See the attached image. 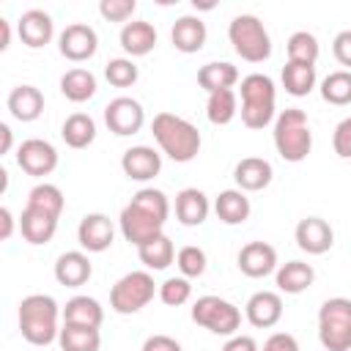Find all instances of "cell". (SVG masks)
I'll return each instance as SVG.
<instances>
[{"mask_svg": "<svg viewBox=\"0 0 351 351\" xmlns=\"http://www.w3.org/2000/svg\"><path fill=\"white\" fill-rule=\"evenodd\" d=\"M167 217H170V200H167V195L162 189L143 186L123 206V211L118 217V225H121L123 239L129 244L140 247V244L151 241L154 236L165 233Z\"/></svg>", "mask_w": 351, "mask_h": 351, "instance_id": "cell-1", "label": "cell"}, {"mask_svg": "<svg viewBox=\"0 0 351 351\" xmlns=\"http://www.w3.org/2000/svg\"><path fill=\"white\" fill-rule=\"evenodd\" d=\"M151 134L156 140V145L162 148V154L178 165L192 162L200 154V132L195 123H189L186 118L176 115V112H159L151 121Z\"/></svg>", "mask_w": 351, "mask_h": 351, "instance_id": "cell-2", "label": "cell"}, {"mask_svg": "<svg viewBox=\"0 0 351 351\" xmlns=\"http://www.w3.org/2000/svg\"><path fill=\"white\" fill-rule=\"evenodd\" d=\"M63 318V310L58 307V302L47 293H30L19 302L16 310V321H19V332L30 346H49L58 340L60 326L58 321Z\"/></svg>", "mask_w": 351, "mask_h": 351, "instance_id": "cell-3", "label": "cell"}, {"mask_svg": "<svg viewBox=\"0 0 351 351\" xmlns=\"http://www.w3.org/2000/svg\"><path fill=\"white\" fill-rule=\"evenodd\" d=\"M241 96V123L247 129H266L277 118V88L269 74H247L239 85Z\"/></svg>", "mask_w": 351, "mask_h": 351, "instance_id": "cell-4", "label": "cell"}, {"mask_svg": "<svg viewBox=\"0 0 351 351\" xmlns=\"http://www.w3.org/2000/svg\"><path fill=\"white\" fill-rule=\"evenodd\" d=\"M274 148L280 154V159L296 165L304 162L313 151V132L307 123V112L299 107H288L282 112H277L274 118Z\"/></svg>", "mask_w": 351, "mask_h": 351, "instance_id": "cell-5", "label": "cell"}, {"mask_svg": "<svg viewBox=\"0 0 351 351\" xmlns=\"http://www.w3.org/2000/svg\"><path fill=\"white\" fill-rule=\"evenodd\" d=\"M228 38L236 55L247 63H263L271 58V38L255 14H239L228 25Z\"/></svg>", "mask_w": 351, "mask_h": 351, "instance_id": "cell-6", "label": "cell"}, {"mask_svg": "<svg viewBox=\"0 0 351 351\" xmlns=\"http://www.w3.org/2000/svg\"><path fill=\"white\" fill-rule=\"evenodd\" d=\"M318 340L326 351H351V299L332 296L321 304Z\"/></svg>", "mask_w": 351, "mask_h": 351, "instance_id": "cell-7", "label": "cell"}, {"mask_svg": "<svg viewBox=\"0 0 351 351\" xmlns=\"http://www.w3.org/2000/svg\"><path fill=\"white\" fill-rule=\"evenodd\" d=\"M192 321L203 329H208L211 335H222V337H233L241 326V310L214 293L197 296L192 304Z\"/></svg>", "mask_w": 351, "mask_h": 351, "instance_id": "cell-8", "label": "cell"}, {"mask_svg": "<svg viewBox=\"0 0 351 351\" xmlns=\"http://www.w3.org/2000/svg\"><path fill=\"white\" fill-rule=\"evenodd\" d=\"M156 293V282L151 271H129L110 288V307L118 315L140 313Z\"/></svg>", "mask_w": 351, "mask_h": 351, "instance_id": "cell-9", "label": "cell"}, {"mask_svg": "<svg viewBox=\"0 0 351 351\" xmlns=\"http://www.w3.org/2000/svg\"><path fill=\"white\" fill-rule=\"evenodd\" d=\"M104 123L112 134L118 137H132L143 129L145 123V110L137 99L132 96H115L112 101H107L104 107Z\"/></svg>", "mask_w": 351, "mask_h": 351, "instance_id": "cell-10", "label": "cell"}, {"mask_svg": "<svg viewBox=\"0 0 351 351\" xmlns=\"http://www.w3.org/2000/svg\"><path fill=\"white\" fill-rule=\"evenodd\" d=\"M58 49L66 60L71 63H82V60H90L99 49V36L90 25L85 22H74V25H66L58 36Z\"/></svg>", "mask_w": 351, "mask_h": 351, "instance_id": "cell-11", "label": "cell"}, {"mask_svg": "<svg viewBox=\"0 0 351 351\" xmlns=\"http://www.w3.org/2000/svg\"><path fill=\"white\" fill-rule=\"evenodd\" d=\"M16 165L33 176V178H44L49 176L55 167H58V151L52 143L41 140V137H30V140H22L19 148H16Z\"/></svg>", "mask_w": 351, "mask_h": 351, "instance_id": "cell-12", "label": "cell"}, {"mask_svg": "<svg viewBox=\"0 0 351 351\" xmlns=\"http://www.w3.org/2000/svg\"><path fill=\"white\" fill-rule=\"evenodd\" d=\"M293 239H296V247L302 252H307V255H324L335 244V230L321 217H304V219H299V225L293 230Z\"/></svg>", "mask_w": 351, "mask_h": 351, "instance_id": "cell-13", "label": "cell"}, {"mask_svg": "<svg viewBox=\"0 0 351 351\" xmlns=\"http://www.w3.org/2000/svg\"><path fill=\"white\" fill-rule=\"evenodd\" d=\"M112 239H115V228L110 222L107 214H85L77 225V241L85 252H104L112 247Z\"/></svg>", "mask_w": 351, "mask_h": 351, "instance_id": "cell-14", "label": "cell"}, {"mask_svg": "<svg viewBox=\"0 0 351 351\" xmlns=\"http://www.w3.org/2000/svg\"><path fill=\"white\" fill-rule=\"evenodd\" d=\"M121 170L132 181H151L162 170V154L151 145H132L121 156Z\"/></svg>", "mask_w": 351, "mask_h": 351, "instance_id": "cell-15", "label": "cell"}, {"mask_svg": "<svg viewBox=\"0 0 351 351\" xmlns=\"http://www.w3.org/2000/svg\"><path fill=\"white\" fill-rule=\"evenodd\" d=\"M239 271L252 277V280H261L271 271H277V250L266 241H250L239 250Z\"/></svg>", "mask_w": 351, "mask_h": 351, "instance_id": "cell-16", "label": "cell"}, {"mask_svg": "<svg viewBox=\"0 0 351 351\" xmlns=\"http://www.w3.org/2000/svg\"><path fill=\"white\" fill-rule=\"evenodd\" d=\"M244 315L255 329H269L282 318V296L277 291H255L244 304Z\"/></svg>", "mask_w": 351, "mask_h": 351, "instance_id": "cell-17", "label": "cell"}, {"mask_svg": "<svg viewBox=\"0 0 351 351\" xmlns=\"http://www.w3.org/2000/svg\"><path fill=\"white\" fill-rule=\"evenodd\" d=\"M16 33H19V38H22L25 47L41 49V47H47V44L52 41V36H55V22H52V16H49L47 11L30 8V11H25V14L19 16Z\"/></svg>", "mask_w": 351, "mask_h": 351, "instance_id": "cell-18", "label": "cell"}, {"mask_svg": "<svg viewBox=\"0 0 351 351\" xmlns=\"http://www.w3.org/2000/svg\"><path fill=\"white\" fill-rule=\"evenodd\" d=\"M206 38H208L206 22H203L200 16H192V14L178 16V19L173 22V27H170V41H173V47H176L178 52H184V55L200 52L203 44H206Z\"/></svg>", "mask_w": 351, "mask_h": 351, "instance_id": "cell-19", "label": "cell"}, {"mask_svg": "<svg viewBox=\"0 0 351 351\" xmlns=\"http://www.w3.org/2000/svg\"><path fill=\"white\" fill-rule=\"evenodd\" d=\"M271 178H274L271 162L263 156H244L233 167V181H236V189L241 192H261L271 184Z\"/></svg>", "mask_w": 351, "mask_h": 351, "instance_id": "cell-20", "label": "cell"}, {"mask_svg": "<svg viewBox=\"0 0 351 351\" xmlns=\"http://www.w3.org/2000/svg\"><path fill=\"white\" fill-rule=\"evenodd\" d=\"M208 211H211V203L206 197L203 189L197 186H186L176 195V219L184 225V228H197L208 219Z\"/></svg>", "mask_w": 351, "mask_h": 351, "instance_id": "cell-21", "label": "cell"}, {"mask_svg": "<svg viewBox=\"0 0 351 351\" xmlns=\"http://www.w3.org/2000/svg\"><path fill=\"white\" fill-rule=\"evenodd\" d=\"M93 274V266H90V258L82 252V250H69L63 255H58L55 261V280L66 288H80L90 280Z\"/></svg>", "mask_w": 351, "mask_h": 351, "instance_id": "cell-22", "label": "cell"}, {"mask_svg": "<svg viewBox=\"0 0 351 351\" xmlns=\"http://www.w3.org/2000/svg\"><path fill=\"white\" fill-rule=\"evenodd\" d=\"M118 41H121V49L129 58H143L156 47V27L145 19H132L121 27Z\"/></svg>", "mask_w": 351, "mask_h": 351, "instance_id": "cell-23", "label": "cell"}, {"mask_svg": "<svg viewBox=\"0 0 351 351\" xmlns=\"http://www.w3.org/2000/svg\"><path fill=\"white\" fill-rule=\"evenodd\" d=\"M5 107H8L11 118H16L22 123H30L44 112V93L36 85H16V88H11V93L5 99Z\"/></svg>", "mask_w": 351, "mask_h": 351, "instance_id": "cell-24", "label": "cell"}, {"mask_svg": "<svg viewBox=\"0 0 351 351\" xmlns=\"http://www.w3.org/2000/svg\"><path fill=\"white\" fill-rule=\"evenodd\" d=\"M19 230H22V239L27 244H36V247L47 244V241H52V236L58 230V217L25 206L22 214H19Z\"/></svg>", "mask_w": 351, "mask_h": 351, "instance_id": "cell-25", "label": "cell"}, {"mask_svg": "<svg viewBox=\"0 0 351 351\" xmlns=\"http://www.w3.org/2000/svg\"><path fill=\"white\" fill-rule=\"evenodd\" d=\"M214 211H217V219L225 225H244L250 219L252 206L241 189H222L214 197Z\"/></svg>", "mask_w": 351, "mask_h": 351, "instance_id": "cell-26", "label": "cell"}, {"mask_svg": "<svg viewBox=\"0 0 351 351\" xmlns=\"http://www.w3.org/2000/svg\"><path fill=\"white\" fill-rule=\"evenodd\" d=\"M315 280V269L304 261H288L282 266H277L274 271V282L282 293H304Z\"/></svg>", "mask_w": 351, "mask_h": 351, "instance_id": "cell-27", "label": "cell"}, {"mask_svg": "<svg viewBox=\"0 0 351 351\" xmlns=\"http://www.w3.org/2000/svg\"><path fill=\"white\" fill-rule=\"evenodd\" d=\"M101 321H104V307L93 296H71L63 307V324L99 329Z\"/></svg>", "mask_w": 351, "mask_h": 351, "instance_id": "cell-28", "label": "cell"}, {"mask_svg": "<svg viewBox=\"0 0 351 351\" xmlns=\"http://www.w3.org/2000/svg\"><path fill=\"white\" fill-rule=\"evenodd\" d=\"M236 82H239V69L233 63H228V60H211V63L200 66V71H197V85L206 93L230 90Z\"/></svg>", "mask_w": 351, "mask_h": 351, "instance_id": "cell-29", "label": "cell"}, {"mask_svg": "<svg viewBox=\"0 0 351 351\" xmlns=\"http://www.w3.org/2000/svg\"><path fill=\"white\" fill-rule=\"evenodd\" d=\"M96 74L90 71V69H69L63 77H60V93L69 99V101H74V104H82V101H88V99H93L96 96Z\"/></svg>", "mask_w": 351, "mask_h": 351, "instance_id": "cell-30", "label": "cell"}, {"mask_svg": "<svg viewBox=\"0 0 351 351\" xmlns=\"http://www.w3.org/2000/svg\"><path fill=\"white\" fill-rule=\"evenodd\" d=\"M60 137L69 148L82 151L96 140V121L88 112H71L60 126Z\"/></svg>", "mask_w": 351, "mask_h": 351, "instance_id": "cell-31", "label": "cell"}, {"mask_svg": "<svg viewBox=\"0 0 351 351\" xmlns=\"http://www.w3.org/2000/svg\"><path fill=\"white\" fill-rule=\"evenodd\" d=\"M137 258H140V263H143L145 269L162 271V269H167V266L176 261V247H173L170 236L159 233V236H154L151 241H145V244L137 247Z\"/></svg>", "mask_w": 351, "mask_h": 351, "instance_id": "cell-32", "label": "cell"}, {"mask_svg": "<svg viewBox=\"0 0 351 351\" xmlns=\"http://www.w3.org/2000/svg\"><path fill=\"white\" fill-rule=\"evenodd\" d=\"M280 80H282L285 93L302 99V96L313 93V88H315V66L313 63H293V60H288L282 66Z\"/></svg>", "mask_w": 351, "mask_h": 351, "instance_id": "cell-33", "label": "cell"}, {"mask_svg": "<svg viewBox=\"0 0 351 351\" xmlns=\"http://www.w3.org/2000/svg\"><path fill=\"white\" fill-rule=\"evenodd\" d=\"M58 346H60V351H99L101 335L93 326L63 324L60 326V335H58Z\"/></svg>", "mask_w": 351, "mask_h": 351, "instance_id": "cell-34", "label": "cell"}, {"mask_svg": "<svg viewBox=\"0 0 351 351\" xmlns=\"http://www.w3.org/2000/svg\"><path fill=\"white\" fill-rule=\"evenodd\" d=\"M318 90H321V99L326 104H335V107L351 104V71H346V69L329 71L321 80V88Z\"/></svg>", "mask_w": 351, "mask_h": 351, "instance_id": "cell-35", "label": "cell"}, {"mask_svg": "<svg viewBox=\"0 0 351 351\" xmlns=\"http://www.w3.org/2000/svg\"><path fill=\"white\" fill-rule=\"evenodd\" d=\"M239 112V99H236V90H214L208 93V101H206V118L214 123V126H225L236 118Z\"/></svg>", "mask_w": 351, "mask_h": 351, "instance_id": "cell-36", "label": "cell"}, {"mask_svg": "<svg viewBox=\"0 0 351 351\" xmlns=\"http://www.w3.org/2000/svg\"><path fill=\"white\" fill-rule=\"evenodd\" d=\"M25 206L38 208V211H47V214H52V217L60 219L63 206H66V197H63V192H60L55 184L41 181V184H36V186L27 192V203H25Z\"/></svg>", "mask_w": 351, "mask_h": 351, "instance_id": "cell-37", "label": "cell"}, {"mask_svg": "<svg viewBox=\"0 0 351 351\" xmlns=\"http://www.w3.org/2000/svg\"><path fill=\"white\" fill-rule=\"evenodd\" d=\"M285 49H288V60H293V63H313V66H315L318 52H321L318 38H315L313 33H307V30L291 33Z\"/></svg>", "mask_w": 351, "mask_h": 351, "instance_id": "cell-38", "label": "cell"}, {"mask_svg": "<svg viewBox=\"0 0 351 351\" xmlns=\"http://www.w3.org/2000/svg\"><path fill=\"white\" fill-rule=\"evenodd\" d=\"M104 77H107V82L115 85V88H129V85L137 82L140 69H137V63H134L132 58H112V60H107V66H104Z\"/></svg>", "mask_w": 351, "mask_h": 351, "instance_id": "cell-39", "label": "cell"}, {"mask_svg": "<svg viewBox=\"0 0 351 351\" xmlns=\"http://www.w3.org/2000/svg\"><path fill=\"white\" fill-rule=\"evenodd\" d=\"M176 263H178L181 277L195 280V277H200V274L206 271V263H208V261H206V252H203L197 244H186V247H181V250H178Z\"/></svg>", "mask_w": 351, "mask_h": 351, "instance_id": "cell-40", "label": "cell"}, {"mask_svg": "<svg viewBox=\"0 0 351 351\" xmlns=\"http://www.w3.org/2000/svg\"><path fill=\"white\" fill-rule=\"evenodd\" d=\"M192 296V285L186 277H167L162 285H159V299L167 304V307H181L186 304Z\"/></svg>", "mask_w": 351, "mask_h": 351, "instance_id": "cell-41", "label": "cell"}, {"mask_svg": "<svg viewBox=\"0 0 351 351\" xmlns=\"http://www.w3.org/2000/svg\"><path fill=\"white\" fill-rule=\"evenodd\" d=\"M137 11V0H101L99 3V14L107 22H129Z\"/></svg>", "mask_w": 351, "mask_h": 351, "instance_id": "cell-42", "label": "cell"}, {"mask_svg": "<svg viewBox=\"0 0 351 351\" xmlns=\"http://www.w3.org/2000/svg\"><path fill=\"white\" fill-rule=\"evenodd\" d=\"M332 148L340 159H351V115L343 118L337 126H335V134H332Z\"/></svg>", "mask_w": 351, "mask_h": 351, "instance_id": "cell-43", "label": "cell"}, {"mask_svg": "<svg viewBox=\"0 0 351 351\" xmlns=\"http://www.w3.org/2000/svg\"><path fill=\"white\" fill-rule=\"evenodd\" d=\"M332 55L340 66H346V71H351V30H340L332 41Z\"/></svg>", "mask_w": 351, "mask_h": 351, "instance_id": "cell-44", "label": "cell"}, {"mask_svg": "<svg viewBox=\"0 0 351 351\" xmlns=\"http://www.w3.org/2000/svg\"><path fill=\"white\" fill-rule=\"evenodd\" d=\"M261 351H299V340L288 332H274V335L266 337Z\"/></svg>", "mask_w": 351, "mask_h": 351, "instance_id": "cell-45", "label": "cell"}, {"mask_svg": "<svg viewBox=\"0 0 351 351\" xmlns=\"http://www.w3.org/2000/svg\"><path fill=\"white\" fill-rule=\"evenodd\" d=\"M140 351H184V348L170 335H151V337H145V343H143Z\"/></svg>", "mask_w": 351, "mask_h": 351, "instance_id": "cell-46", "label": "cell"}, {"mask_svg": "<svg viewBox=\"0 0 351 351\" xmlns=\"http://www.w3.org/2000/svg\"><path fill=\"white\" fill-rule=\"evenodd\" d=\"M222 351H261V348H258L255 337H250V335H233V337H228V343L222 346Z\"/></svg>", "mask_w": 351, "mask_h": 351, "instance_id": "cell-47", "label": "cell"}, {"mask_svg": "<svg viewBox=\"0 0 351 351\" xmlns=\"http://www.w3.org/2000/svg\"><path fill=\"white\" fill-rule=\"evenodd\" d=\"M11 233H14V214H11L8 206H3V208H0V239L8 241Z\"/></svg>", "mask_w": 351, "mask_h": 351, "instance_id": "cell-48", "label": "cell"}, {"mask_svg": "<svg viewBox=\"0 0 351 351\" xmlns=\"http://www.w3.org/2000/svg\"><path fill=\"white\" fill-rule=\"evenodd\" d=\"M0 137H3V143H0V154H8L11 145H14V134H11V126H8V123H0Z\"/></svg>", "mask_w": 351, "mask_h": 351, "instance_id": "cell-49", "label": "cell"}, {"mask_svg": "<svg viewBox=\"0 0 351 351\" xmlns=\"http://www.w3.org/2000/svg\"><path fill=\"white\" fill-rule=\"evenodd\" d=\"M11 44V22L0 16V49H8Z\"/></svg>", "mask_w": 351, "mask_h": 351, "instance_id": "cell-50", "label": "cell"}]
</instances>
